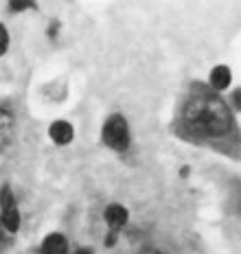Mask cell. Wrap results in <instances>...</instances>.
<instances>
[{"label":"cell","instance_id":"4","mask_svg":"<svg viewBox=\"0 0 241 254\" xmlns=\"http://www.w3.org/2000/svg\"><path fill=\"white\" fill-rule=\"evenodd\" d=\"M103 215H106V224L112 232H119L120 228H125V224H127V219H129L127 208L120 204H110Z\"/></svg>","mask_w":241,"mask_h":254},{"label":"cell","instance_id":"2","mask_svg":"<svg viewBox=\"0 0 241 254\" xmlns=\"http://www.w3.org/2000/svg\"><path fill=\"white\" fill-rule=\"evenodd\" d=\"M103 142L114 151H125L129 147V125L120 114H112L103 125Z\"/></svg>","mask_w":241,"mask_h":254},{"label":"cell","instance_id":"8","mask_svg":"<svg viewBox=\"0 0 241 254\" xmlns=\"http://www.w3.org/2000/svg\"><path fill=\"white\" fill-rule=\"evenodd\" d=\"M208 81H211V86L215 90H226L230 86V81H233V72H230L228 66H215L211 70Z\"/></svg>","mask_w":241,"mask_h":254},{"label":"cell","instance_id":"12","mask_svg":"<svg viewBox=\"0 0 241 254\" xmlns=\"http://www.w3.org/2000/svg\"><path fill=\"white\" fill-rule=\"evenodd\" d=\"M77 254H92V250H88V248H81V250H77Z\"/></svg>","mask_w":241,"mask_h":254},{"label":"cell","instance_id":"9","mask_svg":"<svg viewBox=\"0 0 241 254\" xmlns=\"http://www.w3.org/2000/svg\"><path fill=\"white\" fill-rule=\"evenodd\" d=\"M9 235H11V232L4 228L2 221H0V252H4L9 248V241H11V237H9Z\"/></svg>","mask_w":241,"mask_h":254},{"label":"cell","instance_id":"10","mask_svg":"<svg viewBox=\"0 0 241 254\" xmlns=\"http://www.w3.org/2000/svg\"><path fill=\"white\" fill-rule=\"evenodd\" d=\"M7 49H9V33H7V29L0 24V57L7 53Z\"/></svg>","mask_w":241,"mask_h":254},{"label":"cell","instance_id":"1","mask_svg":"<svg viewBox=\"0 0 241 254\" xmlns=\"http://www.w3.org/2000/svg\"><path fill=\"white\" fill-rule=\"evenodd\" d=\"M184 125L202 136H224L233 127V116L222 99L200 94L186 103Z\"/></svg>","mask_w":241,"mask_h":254},{"label":"cell","instance_id":"7","mask_svg":"<svg viewBox=\"0 0 241 254\" xmlns=\"http://www.w3.org/2000/svg\"><path fill=\"white\" fill-rule=\"evenodd\" d=\"M42 254H68V243L64 239V235L53 232L49 235L42 243Z\"/></svg>","mask_w":241,"mask_h":254},{"label":"cell","instance_id":"5","mask_svg":"<svg viewBox=\"0 0 241 254\" xmlns=\"http://www.w3.org/2000/svg\"><path fill=\"white\" fill-rule=\"evenodd\" d=\"M13 136V112L7 105L0 103V151L9 145Z\"/></svg>","mask_w":241,"mask_h":254},{"label":"cell","instance_id":"3","mask_svg":"<svg viewBox=\"0 0 241 254\" xmlns=\"http://www.w3.org/2000/svg\"><path fill=\"white\" fill-rule=\"evenodd\" d=\"M0 221H2V226L11 235L18 232L20 228V210H18V204H15L13 190L9 187H4L0 190Z\"/></svg>","mask_w":241,"mask_h":254},{"label":"cell","instance_id":"6","mask_svg":"<svg viewBox=\"0 0 241 254\" xmlns=\"http://www.w3.org/2000/svg\"><path fill=\"white\" fill-rule=\"evenodd\" d=\"M49 134L57 145H68V142L75 138V129H72V125L66 123V121H55V123L51 125Z\"/></svg>","mask_w":241,"mask_h":254},{"label":"cell","instance_id":"11","mask_svg":"<svg viewBox=\"0 0 241 254\" xmlns=\"http://www.w3.org/2000/svg\"><path fill=\"white\" fill-rule=\"evenodd\" d=\"M11 7L15 11H22V9H27V7H33V2H11Z\"/></svg>","mask_w":241,"mask_h":254},{"label":"cell","instance_id":"13","mask_svg":"<svg viewBox=\"0 0 241 254\" xmlns=\"http://www.w3.org/2000/svg\"><path fill=\"white\" fill-rule=\"evenodd\" d=\"M154 254H158V252H154Z\"/></svg>","mask_w":241,"mask_h":254}]
</instances>
